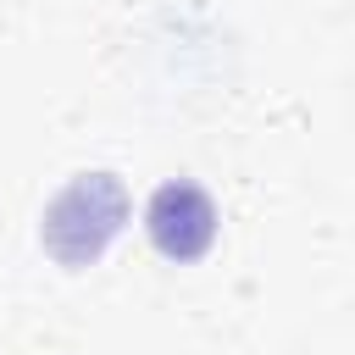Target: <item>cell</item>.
<instances>
[{
  "instance_id": "6da1fadb",
  "label": "cell",
  "mask_w": 355,
  "mask_h": 355,
  "mask_svg": "<svg viewBox=\"0 0 355 355\" xmlns=\"http://www.w3.org/2000/svg\"><path fill=\"white\" fill-rule=\"evenodd\" d=\"M128 222V189L116 172H78L67 189H55V200L39 216V244L67 266H89L111 250V239Z\"/></svg>"
},
{
  "instance_id": "7a4b0ae2",
  "label": "cell",
  "mask_w": 355,
  "mask_h": 355,
  "mask_svg": "<svg viewBox=\"0 0 355 355\" xmlns=\"http://www.w3.org/2000/svg\"><path fill=\"white\" fill-rule=\"evenodd\" d=\"M216 227H222L216 200L200 183H189V178H166L150 194V205H144V233H150L155 255H166L178 266L183 261H200L216 244Z\"/></svg>"
}]
</instances>
